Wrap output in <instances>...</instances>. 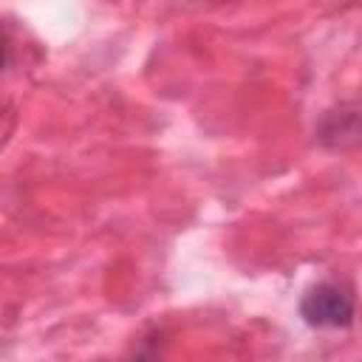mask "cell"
Instances as JSON below:
<instances>
[{
	"mask_svg": "<svg viewBox=\"0 0 362 362\" xmlns=\"http://www.w3.org/2000/svg\"><path fill=\"white\" fill-rule=\"evenodd\" d=\"M300 317L311 328H348L356 317V303L339 283L322 280L311 286L300 300Z\"/></svg>",
	"mask_w": 362,
	"mask_h": 362,
	"instance_id": "obj_1",
	"label": "cell"
},
{
	"mask_svg": "<svg viewBox=\"0 0 362 362\" xmlns=\"http://www.w3.org/2000/svg\"><path fill=\"white\" fill-rule=\"evenodd\" d=\"M317 139L331 150H345L362 141V105H339L328 110L317 127Z\"/></svg>",
	"mask_w": 362,
	"mask_h": 362,
	"instance_id": "obj_2",
	"label": "cell"
},
{
	"mask_svg": "<svg viewBox=\"0 0 362 362\" xmlns=\"http://www.w3.org/2000/svg\"><path fill=\"white\" fill-rule=\"evenodd\" d=\"M130 362H153V359H150L147 354H139V356H136V359H130Z\"/></svg>",
	"mask_w": 362,
	"mask_h": 362,
	"instance_id": "obj_3",
	"label": "cell"
}]
</instances>
